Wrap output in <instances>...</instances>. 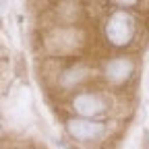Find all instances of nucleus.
Returning a JSON list of instances; mask_svg holds the SVG:
<instances>
[{
    "mask_svg": "<svg viewBox=\"0 0 149 149\" xmlns=\"http://www.w3.org/2000/svg\"><path fill=\"white\" fill-rule=\"evenodd\" d=\"M106 35L108 40L112 42V46H126L135 35V21L133 17L126 15V13H114L108 19V25H106Z\"/></svg>",
    "mask_w": 149,
    "mask_h": 149,
    "instance_id": "nucleus-1",
    "label": "nucleus"
},
{
    "mask_svg": "<svg viewBox=\"0 0 149 149\" xmlns=\"http://www.w3.org/2000/svg\"><path fill=\"white\" fill-rule=\"evenodd\" d=\"M68 130L74 139L79 141H93L102 135L104 126L97 122H89V120H70L68 122Z\"/></svg>",
    "mask_w": 149,
    "mask_h": 149,
    "instance_id": "nucleus-3",
    "label": "nucleus"
},
{
    "mask_svg": "<svg viewBox=\"0 0 149 149\" xmlns=\"http://www.w3.org/2000/svg\"><path fill=\"white\" fill-rule=\"evenodd\" d=\"M108 102L104 95H100V93H81V95H77V100H74V110L79 112V114L83 116H93V114H102V112L106 110Z\"/></svg>",
    "mask_w": 149,
    "mask_h": 149,
    "instance_id": "nucleus-2",
    "label": "nucleus"
},
{
    "mask_svg": "<svg viewBox=\"0 0 149 149\" xmlns=\"http://www.w3.org/2000/svg\"><path fill=\"white\" fill-rule=\"evenodd\" d=\"M130 72H133V62H130L128 58H114V60H110V64L106 66V74H108V79L112 81H126L130 77Z\"/></svg>",
    "mask_w": 149,
    "mask_h": 149,
    "instance_id": "nucleus-4",
    "label": "nucleus"
}]
</instances>
